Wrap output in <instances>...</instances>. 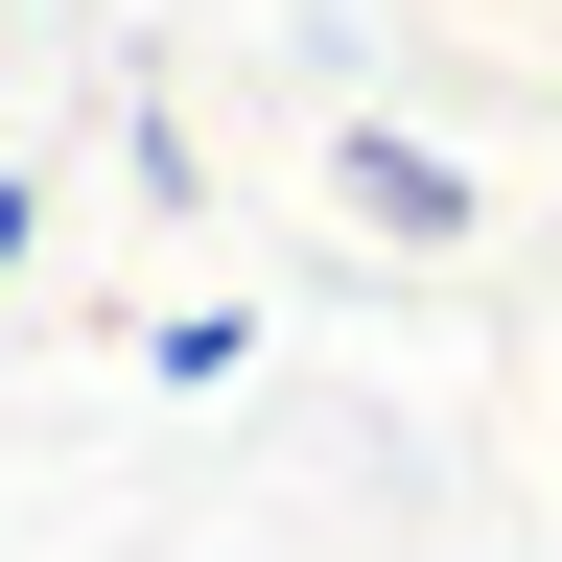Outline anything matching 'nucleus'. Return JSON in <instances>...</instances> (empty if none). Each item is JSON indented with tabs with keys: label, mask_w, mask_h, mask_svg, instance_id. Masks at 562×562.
Masks as SVG:
<instances>
[{
	"label": "nucleus",
	"mask_w": 562,
	"mask_h": 562,
	"mask_svg": "<svg viewBox=\"0 0 562 562\" xmlns=\"http://www.w3.org/2000/svg\"><path fill=\"white\" fill-rule=\"evenodd\" d=\"M351 211H375V235H422V258H446V235H469V188H446V165H422V140H351Z\"/></svg>",
	"instance_id": "nucleus-1"
}]
</instances>
